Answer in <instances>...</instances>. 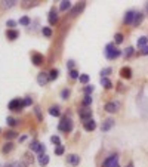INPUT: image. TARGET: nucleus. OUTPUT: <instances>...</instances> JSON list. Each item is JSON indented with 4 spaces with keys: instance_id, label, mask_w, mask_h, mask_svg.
I'll return each instance as SVG.
<instances>
[{
    "instance_id": "obj_1",
    "label": "nucleus",
    "mask_w": 148,
    "mask_h": 167,
    "mask_svg": "<svg viewBox=\"0 0 148 167\" xmlns=\"http://www.w3.org/2000/svg\"><path fill=\"white\" fill-rule=\"evenodd\" d=\"M120 55H121V52L116 47L114 43H108V44L105 46V56H107V59H116V58H119Z\"/></svg>"
},
{
    "instance_id": "obj_2",
    "label": "nucleus",
    "mask_w": 148,
    "mask_h": 167,
    "mask_svg": "<svg viewBox=\"0 0 148 167\" xmlns=\"http://www.w3.org/2000/svg\"><path fill=\"white\" fill-rule=\"evenodd\" d=\"M58 129L61 132H65V133L71 132L73 130V121H71V118L70 117H62V118H61V121H59V124H58Z\"/></svg>"
},
{
    "instance_id": "obj_3",
    "label": "nucleus",
    "mask_w": 148,
    "mask_h": 167,
    "mask_svg": "<svg viewBox=\"0 0 148 167\" xmlns=\"http://www.w3.org/2000/svg\"><path fill=\"white\" fill-rule=\"evenodd\" d=\"M102 167H120V164H119V155H117V154L110 155V157L102 163Z\"/></svg>"
},
{
    "instance_id": "obj_4",
    "label": "nucleus",
    "mask_w": 148,
    "mask_h": 167,
    "mask_svg": "<svg viewBox=\"0 0 148 167\" xmlns=\"http://www.w3.org/2000/svg\"><path fill=\"white\" fill-rule=\"evenodd\" d=\"M8 108H9L10 111H21V110L24 108V101H22V99H18V98L12 99V101L9 102Z\"/></svg>"
},
{
    "instance_id": "obj_5",
    "label": "nucleus",
    "mask_w": 148,
    "mask_h": 167,
    "mask_svg": "<svg viewBox=\"0 0 148 167\" xmlns=\"http://www.w3.org/2000/svg\"><path fill=\"white\" fill-rule=\"evenodd\" d=\"M30 149H31V151H36V152H39V155H43L45 151H46L45 145L40 144L39 140H33V142L30 144Z\"/></svg>"
},
{
    "instance_id": "obj_6",
    "label": "nucleus",
    "mask_w": 148,
    "mask_h": 167,
    "mask_svg": "<svg viewBox=\"0 0 148 167\" xmlns=\"http://www.w3.org/2000/svg\"><path fill=\"white\" fill-rule=\"evenodd\" d=\"M79 117L82 118V120H84V121H88V120H90V117H92V111L89 110V108H82V110H79Z\"/></svg>"
},
{
    "instance_id": "obj_7",
    "label": "nucleus",
    "mask_w": 148,
    "mask_h": 167,
    "mask_svg": "<svg viewBox=\"0 0 148 167\" xmlns=\"http://www.w3.org/2000/svg\"><path fill=\"white\" fill-rule=\"evenodd\" d=\"M49 81V74L46 73H40L39 75H37V83H39L40 86H46Z\"/></svg>"
},
{
    "instance_id": "obj_8",
    "label": "nucleus",
    "mask_w": 148,
    "mask_h": 167,
    "mask_svg": "<svg viewBox=\"0 0 148 167\" xmlns=\"http://www.w3.org/2000/svg\"><path fill=\"white\" fill-rule=\"evenodd\" d=\"M31 61H33V64H34L36 67H39V65H42V64H43L45 58H43V55H40V53H34L33 58H31Z\"/></svg>"
},
{
    "instance_id": "obj_9",
    "label": "nucleus",
    "mask_w": 148,
    "mask_h": 167,
    "mask_svg": "<svg viewBox=\"0 0 148 167\" xmlns=\"http://www.w3.org/2000/svg\"><path fill=\"white\" fill-rule=\"evenodd\" d=\"M135 14H136V12H133V10H127L126 12V15H125V24H133V18H135Z\"/></svg>"
},
{
    "instance_id": "obj_10",
    "label": "nucleus",
    "mask_w": 148,
    "mask_h": 167,
    "mask_svg": "<svg viewBox=\"0 0 148 167\" xmlns=\"http://www.w3.org/2000/svg\"><path fill=\"white\" fill-rule=\"evenodd\" d=\"M67 161L71 164V166H77L80 163V157L76 155V154H70V155L67 157Z\"/></svg>"
},
{
    "instance_id": "obj_11",
    "label": "nucleus",
    "mask_w": 148,
    "mask_h": 167,
    "mask_svg": "<svg viewBox=\"0 0 148 167\" xmlns=\"http://www.w3.org/2000/svg\"><path fill=\"white\" fill-rule=\"evenodd\" d=\"M113 126H114V120L108 118V120H105V121L102 123V126H101V130H102V132H108V130H110Z\"/></svg>"
},
{
    "instance_id": "obj_12",
    "label": "nucleus",
    "mask_w": 148,
    "mask_h": 167,
    "mask_svg": "<svg viewBox=\"0 0 148 167\" xmlns=\"http://www.w3.org/2000/svg\"><path fill=\"white\" fill-rule=\"evenodd\" d=\"M104 108H105V111H107V112H116V111H117V108H119V105L116 104V102H107Z\"/></svg>"
},
{
    "instance_id": "obj_13",
    "label": "nucleus",
    "mask_w": 148,
    "mask_h": 167,
    "mask_svg": "<svg viewBox=\"0 0 148 167\" xmlns=\"http://www.w3.org/2000/svg\"><path fill=\"white\" fill-rule=\"evenodd\" d=\"M96 129V123L90 118V120H88V121H84V130H88V132H92V130H95Z\"/></svg>"
},
{
    "instance_id": "obj_14",
    "label": "nucleus",
    "mask_w": 148,
    "mask_h": 167,
    "mask_svg": "<svg viewBox=\"0 0 148 167\" xmlns=\"http://www.w3.org/2000/svg\"><path fill=\"white\" fill-rule=\"evenodd\" d=\"M58 22V15H56V10L52 9L51 12H49V24L51 25H55Z\"/></svg>"
},
{
    "instance_id": "obj_15",
    "label": "nucleus",
    "mask_w": 148,
    "mask_h": 167,
    "mask_svg": "<svg viewBox=\"0 0 148 167\" xmlns=\"http://www.w3.org/2000/svg\"><path fill=\"white\" fill-rule=\"evenodd\" d=\"M120 75L123 77V79H130V77H132V70H130L129 67L121 68V70H120Z\"/></svg>"
},
{
    "instance_id": "obj_16",
    "label": "nucleus",
    "mask_w": 148,
    "mask_h": 167,
    "mask_svg": "<svg viewBox=\"0 0 148 167\" xmlns=\"http://www.w3.org/2000/svg\"><path fill=\"white\" fill-rule=\"evenodd\" d=\"M6 36H8L9 40H15V38L19 37V33H18L16 30H8V31H6Z\"/></svg>"
},
{
    "instance_id": "obj_17",
    "label": "nucleus",
    "mask_w": 148,
    "mask_h": 167,
    "mask_svg": "<svg viewBox=\"0 0 148 167\" xmlns=\"http://www.w3.org/2000/svg\"><path fill=\"white\" fill-rule=\"evenodd\" d=\"M47 163H49V155H46V154L39 155V164L40 166H47Z\"/></svg>"
},
{
    "instance_id": "obj_18",
    "label": "nucleus",
    "mask_w": 148,
    "mask_h": 167,
    "mask_svg": "<svg viewBox=\"0 0 148 167\" xmlns=\"http://www.w3.org/2000/svg\"><path fill=\"white\" fill-rule=\"evenodd\" d=\"M142 19H144V15L142 14H135V18H133V25H139L141 22H142Z\"/></svg>"
},
{
    "instance_id": "obj_19",
    "label": "nucleus",
    "mask_w": 148,
    "mask_h": 167,
    "mask_svg": "<svg viewBox=\"0 0 148 167\" xmlns=\"http://www.w3.org/2000/svg\"><path fill=\"white\" fill-rule=\"evenodd\" d=\"M49 114L53 115V117H59V115H61V111H59L58 107H51V108H49Z\"/></svg>"
},
{
    "instance_id": "obj_20",
    "label": "nucleus",
    "mask_w": 148,
    "mask_h": 167,
    "mask_svg": "<svg viewBox=\"0 0 148 167\" xmlns=\"http://www.w3.org/2000/svg\"><path fill=\"white\" fill-rule=\"evenodd\" d=\"M12 149H14V144H12V142H6V144L3 145V148H2V151H3L5 154L10 152Z\"/></svg>"
},
{
    "instance_id": "obj_21",
    "label": "nucleus",
    "mask_w": 148,
    "mask_h": 167,
    "mask_svg": "<svg viewBox=\"0 0 148 167\" xmlns=\"http://www.w3.org/2000/svg\"><path fill=\"white\" fill-rule=\"evenodd\" d=\"M5 138L9 139V140H10V139H15V138H18V133H16L15 130H9V132L5 133Z\"/></svg>"
},
{
    "instance_id": "obj_22",
    "label": "nucleus",
    "mask_w": 148,
    "mask_h": 167,
    "mask_svg": "<svg viewBox=\"0 0 148 167\" xmlns=\"http://www.w3.org/2000/svg\"><path fill=\"white\" fill-rule=\"evenodd\" d=\"M83 8H84V3L82 2V3L79 5V8L76 6V8H74V9H73V12H71V15H73V16H76V15L79 14V12H82V10H83Z\"/></svg>"
},
{
    "instance_id": "obj_23",
    "label": "nucleus",
    "mask_w": 148,
    "mask_h": 167,
    "mask_svg": "<svg viewBox=\"0 0 148 167\" xmlns=\"http://www.w3.org/2000/svg\"><path fill=\"white\" fill-rule=\"evenodd\" d=\"M101 84H102L105 89H111V87H113V84H111V81L107 79V77H104V79H101Z\"/></svg>"
},
{
    "instance_id": "obj_24",
    "label": "nucleus",
    "mask_w": 148,
    "mask_h": 167,
    "mask_svg": "<svg viewBox=\"0 0 148 167\" xmlns=\"http://www.w3.org/2000/svg\"><path fill=\"white\" fill-rule=\"evenodd\" d=\"M70 8H71V2H68V0H65V2H61V6H59L61 10H68Z\"/></svg>"
},
{
    "instance_id": "obj_25",
    "label": "nucleus",
    "mask_w": 148,
    "mask_h": 167,
    "mask_svg": "<svg viewBox=\"0 0 148 167\" xmlns=\"http://www.w3.org/2000/svg\"><path fill=\"white\" fill-rule=\"evenodd\" d=\"M147 44H148V37L144 36V37H141L139 40H138V46H139V47H145Z\"/></svg>"
},
{
    "instance_id": "obj_26",
    "label": "nucleus",
    "mask_w": 148,
    "mask_h": 167,
    "mask_svg": "<svg viewBox=\"0 0 148 167\" xmlns=\"http://www.w3.org/2000/svg\"><path fill=\"white\" fill-rule=\"evenodd\" d=\"M92 104V98H90V95H86L84 98H83V107H89Z\"/></svg>"
},
{
    "instance_id": "obj_27",
    "label": "nucleus",
    "mask_w": 148,
    "mask_h": 167,
    "mask_svg": "<svg viewBox=\"0 0 148 167\" xmlns=\"http://www.w3.org/2000/svg\"><path fill=\"white\" fill-rule=\"evenodd\" d=\"M6 123H8L10 127H15V126L18 124V120H15L14 117H8V118H6Z\"/></svg>"
},
{
    "instance_id": "obj_28",
    "label": "nucleus",
    "mask_w": 148,
    "mask_h": 167,
    "mask_svg": "<svg viewBox=\"0 0 148 167\" xmlns=\"http://www.w3.org/2000/svg\"><path fill=\"white\" fill-rule=\"evenodd\" d=\"M58 74H59L58 70H52L51 73H49V80H56L58 79Z\"/></svg>"
},
{
    "instance_id": "obj_29",
    "label": "nucleus",
    "mask_w": 148,
    "mask_h": 167,
    "mask_svg": "<svg viewBox=\"0 0 148 167\" xmlns=\"http://www.w3.org/2000/svg\"><path fill=\"white\" fill-rule=\"evenodd\" d=\"M114 43H116V44H120V43H123V34H120V33H116V36H114Z\"/></svg>"
},
{
    "instance_id": "obj_30",
    "label": "nucleus",
    "mask_w": 148,
    "mask_h": 167,
    "mask_svg": "<svg viewBox=\"0 0 148 167\" xmlns=\"http://www.w3.org/2000/svg\"><path fill=\"white\" fill-rule=\"evenodd\" d=\"M64 152H65L64 145H58V146H56V149H55V154H56V155H62Z\"/></svg>"
},
{
    "instance_id": "obj_31",
    "label": "nucleus",
    "mask_w": 148,
    "mask_h": 167,
    "mask_svg": "<svg viewBox=\"0 0 148 167\" xmlns=\"http://www.w3.org/2000/svg\"><path fill=\"white\" fill-rule=\"evenodd\" d=\"M79 80H80V83L86 84V83H89V75H88V74H82V75L79 77Z\"/></svg>"
},
{
    "instance_id": "obj_32",
    "label": "nucleus",
    "mask_w": 148,
    "mask_h": 167,
    "mask_svg": "<svg viewBox=\"0 0 148 167\" xmlns=\"http://www.w3.org/2000/svg\"><path fill=\"white\" fill-rule=\"evenodd\" d=\"M70 89H62V92H61V98L62 99H68V96H70Z\"/></svg>"
},
{
    "instance_id": "obj_33",
    "label": "nucleus",
    "mask_w": 148,
    "mask_h": 167,
    "mask_svg": "<svg viewBox=\"0 0 148 167\" xmlns=\"http://www.w3.org/2000/svg\"><path fill=\"white\" fill-rule=\"evenodd\" d=\"M19 24H21V25H25V27H27V25H30V18H28V16H22V18L19 19Z\"/></svg>"
},
{
    "instance_id": "obj_34",
    "label": "nucleus",
    "mask_w": 148,
    "mask_h": 167,
    "mask_svg": "<svg viewBox=\"0 0 148 167\" xmlns=\"http://www.w3.org/2000/svg\"><path fill=\"white\" fill-rule=\"evenodd\" d=\"M42 33H43L45 37H51V36H52V30L49 28V27H45V28L42 30Z\"/></svg>"
},
{
    "instance_id": "obj_35",
    "label": "nucleus",
    "mask_w": 148,
    "mask_h": 167,
    "mask_svg": "<svg viewBox=\"0 0 148 167\" xmlns=\"http://www.w3.org/2000/svg\"><path fill=\"white\" fill-rule=\"evenodd\" d=\"M22 101H24V107H30V105H33V99L28 98V96H27V98H24Z\"/></svg>"
},
{
    "instance_id": "obj_36",
    "label": "nucleus",
    "mask_w": 148,
    "mask_h": 167,
    "mask_svg": "<svg viewBox=\"0 0 148 167\" xmlns=\"http://www.w3.org/2000/svg\"><path fill=\"white\" fill-rule=\"evenodd\" d=\"M34 112H36V115H37V118H39V121H42V120H43V115H42V112H40V108L36 107V108H34Z\"/></svg>"
},
{
    "instance_id": "obj_37",
    "label": "nucleus",
    "mask_w": 148,
    "mask_h": 167,
    "mask_svg": "<svg viewBox=\"0 0 148 167\" xmlns=\"http://www.w3.org/2000/svg\"><path fill=\"white\" fill-rule=\"evenodd\" d=\"M110 73H111V68H110V67H108V68H104V70H101V79H104V77H107Z\"/></svg>"
},
{
    "instance_id": "obj_38",
    "label": "nucleus",
    "mask_w": 148,
    "mask_h": 167,
    "mask_svg": "<svg viewBox=\"0 0 148 167\" xmlns=\"http://www.w3.org/2000/svg\"><path fill=\"white\" fill-rule=\"evenodd\" d=\"M70 77L74 80V79H77V77H80V74H79L77 70H71V71H70Z\"/></svg>"
},
{
    "instance_id": "obj_39",
    "label": "nucleus",
    "mask_w": 148,
    "mask_h": 167,
    "mask_svg": "<svg viewBox=\"0 0 148 167\" xmlns=\"http://www.w3.org/2000/svg\"><path fill=\"white\" fill-rule=\"evenodd\" d=\"M51 142L55 144V145L58 146V145H61V139H59L58 136H52V138H51Z\"/></svg>"
},
{
    "instance_id": "obj_40",
    "label": "nucleus",
    "mask_w": 148,
    "mask_h": 167,
    "mask_svg": "<svg viewBox=\"0 0 148 167\" xmlns=\"http://www.w3.org/2000/svg\"><path fill=\"white\" fill-rule=\"evenodd\" d=\"M132 53H133V47H127V49L125 50V56H126V58H129Z\"/></svg>"
},
{
    "instance_id": "obj_41",
    "label": "nucleus",
    "mask_w": 148,
    "mask_h": 167,
    "mask_svg": "<svg viewBox=\"0 0 148 167\" xmlns=\"http://www.w3.org/2000/svg\"><path fill=\"white\" fill-rule=\"evenodd\" d=\"M93 92V86H86L84 87V93L86 95H89V93H92Z\"/></svg>"
},
{
    "instance_id": "obj_42",
    "label": "nucleus",
    "mask_w": 148,
    "mask_h": 167,
    "mask_svg": "<svg viewBox=\"0 0 148 167\" xmlns=\"http://www.w3.org/2000/svg\"><path fill=\"white\" fill-rule=\"evenodd\" d=\"M6 25H8V27H10V30H12V27H15V25H16V22L10 19V21H8V22H6Z\"/></svg>"
},
{
    "instance_id": "obj_43",
    "label": "nucleus",
    "mask_w": 148,
    "mask_h": 167,
    "mask_svg": "<svg viewBox=\"0 0 148 167\" xmlns=\"http://www.w3.org/2000/svg\"><path fill=\"white\" fill-rule=\"evenodd\" d=\"M16 2H3V6H6V8H9V6H14Z\"/></svg>"
},
{
    "instance_id": "obj_44",
    "label": "nucleus",
    "mask_w": 148,
    "mask_h": 167,
    "mask_svg": "<svg viewBox=\"0 0 148 167\" xmlns=\"http://www.w3.org/2000/svg\"><path fill=\"white\" fill-rule=\"evenodd\" d=\"M141 53H142V55H148V44H147L145 47H142V50H141Z\"/></svg>"
},
{
    "instance_id": "obj_45",
    "label": "nucleus",
    "mask_w": 148,
    "mask_h": 167,
    "mask_svg": "<svg viewBox=\"0 0 148 167\" xmlns=\"http://www.w3.org/2000/svg\"><path fill=\"white\" fill-rule=\"evenodd\" d=\"M73 67H74V61H68V68H70V71L73 70Z\"/></svg>"
},
{
    "instance_id": "obj_46",
    "label": "nucleus",
    "mask_w": 148,
    "mask_h": 167,
    "mask_svg": "<svg viewBox=\"0 0 148 167\" xmlns=\"http://www.w3.org/2000/svg\"><path fill=\"white\" fill-rule=\"evenodd\" d=\"M127 167H133V163H129V164H127Z\"/></svg>"
}]
</instances>
